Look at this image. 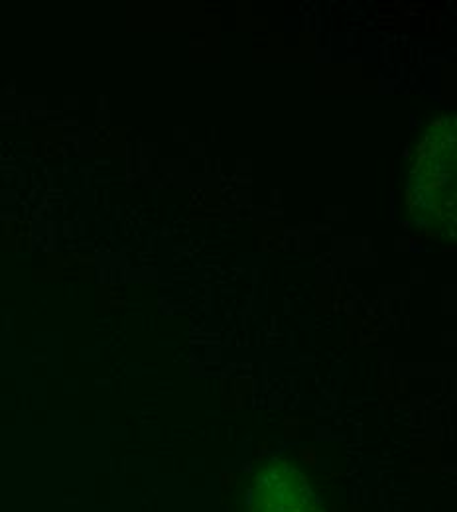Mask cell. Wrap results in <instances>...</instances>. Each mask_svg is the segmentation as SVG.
Listing matches in <instances>:
<instances>
[{"label":"cell","instance_id":"obj_1","mask_svg":"<svg viewBox=\"0 0 457 512\" xmlns=\"http://www.w3.org/2000/svg\"><path fill=\"white\" fill-rule=\"evenodd\" d=\"M406 207L422 229L448 235L456 227V117L422 130L406 178Z\"/></svg>","mask_w":457,"mask_h":512},{"label":"cell","instance_id":"obj_2","mask_svg":"<svg viewBox=\"0 0 457 512\" xmlns=\"http://www.w3.org/2000/svg\"><path fill=\"white\" fill-rule=\"evenodd\" d=\"M249 512H324L308 477L286 459H272L253 479Z\"/></svg>","mask_w":457,"mask_h":512}]
</instances>
